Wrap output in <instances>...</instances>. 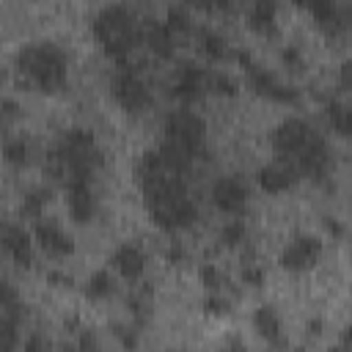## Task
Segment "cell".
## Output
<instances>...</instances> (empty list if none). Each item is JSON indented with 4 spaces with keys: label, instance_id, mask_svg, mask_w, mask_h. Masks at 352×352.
Returning a JSON list of instances; mask_svg holds the SVG:
<instances>
[{
    "label": "cell",
    "instance_id": "11",
    "mask_svg": "<svg viewBox=\"0 0 352 352\" xmlns=\"http://www.w3.org/2000/svg\"><path fill=\"white\" fill-rule=\"evenodd\" d=\"M209 198H212V204L220 214L245 217V212L250 206V187L239 173H226V176H217L212 182Z\"/></svg>",
    "mask_w": 352,
    "mask_h": 352
},
{
    "label": "cell",
    "instance_id": "14",
    "mask_svg": "<svg viewBox=\"0 0 352 352\" xmlns=\"http://www.w3.org/2000/svg\"><path fill=\"white\" fill-rule=\"evenodd\" d=\"M33 242L41 248L44 256L50 258H66L74 253V239L63 231L60 223L50 220V217H38L33 220Z\"/></svg>",
    "mask_w": 352,
    "mask_h": 352
},
{
    "label": "cell",
    "instance_id": "39",
    "mask_svg": "<svg viewBox=\"0 0 352 352\" xmlns=\"http://www.w3.org/2000/svg\"><path fill=\"white\" fill-rule=\"evenodd\" d=\"M322 226H324V231L330 234V239H344V226H341V220H336V217H324Z\"/></svg>",
    "mask_w": 352,
    "mask_h": 352
},
{
    "label": "cell",
    "instance_id": "29",
    "mask_svg": "<svg viewBox=\"0 0 352 352\" xmlns=\"http://www.w3.org/2000/svg\"><path fill=\"white\" fill-rule=\"evenodd\" d=\"M187 8H195L209 16H231L239 8V0H187Z\"/></svg>",
    "mask_w": 352,
    "mask_h": 352
},
{
    "label": "cell",
    "instance_id": "13",
    "mask_svg": "<svg viewBox=\"0 0 352 352\" xmlns=\"http://www.w3.org/2000/svg\"><path fill=\"white\" fill-rule=\"evenodd\" d=\"M66 212L77 226H88L99 214V190L96 182H72L63 187Z\"/></svg>",
    "mask_w": 352,
    "mask_h": 352
},
{
    "label": "cell",
    "instance_id": "26",
    "mask_svg": "<svg viewBox=\"0 0 352 352\" xmlns=\"http://www.w3.org/2000/svg\"><path fill=\"white\" fill-rule=\"evenodd\" d=\"M113 292H116V278H113L110 270H96V272H91L88 280H85V286H82V294H85L88 300H94V302H102V300L113 297Z\"/></svg>",
    "mask_w": 352,
    "mask_h": 352
},
{
    "label": "cell",
    "instance_id": "34",
    "mask_svg": "<svg viewBox=\"0 0 352 352\" xmlns=\"http://www.w3.org/2000/svg\"><path fill=\"white\" fill-rule=\"evenodd\" d=\"M19 116H22L19 102H14V99H0V129H8L11 124H16Z\"/></svg>",
    "mask_w": 352,
    "mask_h": 352
},
{
    "label": "cell",
    "instance_id": "33",
    "mask_svg": "<svg viewBox=\"0 0 352 352\" xmlns=\"http://www.w3.org/2000/svg\"><path fill=\"white\" fill-rule=\"evenodd\" d=\"M129 311H132V319H135L138 324H146V319L151 316V300H148V294H146V292L132 294V297H129Z\"/></svg>",
    "mask_w": 352,
    "mask_h": 352
},
{
    "label": "cell",
    "instance_id": "28",
    "mask_svg": "<svg viewBox=\"0 0 352 352\" xmlns=\"http://www.w3.org/2000/svg\"><path fill=\"white\" fill-rule=\"evenodd\" d=\"M217 242H220L223 248H228V250L248 245V226H245V220H242V217H231V220L220 228Z\"/></svg>",
    "mask_w": 352,
    "mask_h": 352
},
{
    "label": "cell",
    "instance_id": "15",
    "mask_svg": "<svg viewBox=\"0 0 352 352\" xmlns=\"http://www.w3.org/2000/svg\"><path fill=\"white\" fill-rule=\"evenodd\" d=\"M143 47L148 50V55L154 60L170 63V60H176L179 38L165 25V19H143Z\"/></svg>",
    "mask_w": 352,
    "mask_h": 352
},
{
    "label": "cell",
    "instance_id": "16",
    "mask_svg": "<svg viewBox=\"0 0 352 352\" xmlns=\"http://www.w3.org/2000/svg\"><path fill=\"white\" fill-rule=\"evenodd\" d=\"M0 248L6 250V256L22 267V270H30L33 261H36V248H33V234H28L22 226L16 223H8V226H0Z\"/></svg>",
    "mask_w": 352,
    "mask_h": 352
},
{
    "label": "cell",
    "instance_id": "44",
    "mask_svg": "<svg viewBox=\"0 0 352 352\" xmlns=\"http://www.w3.org/2000/svg\"><path fill=\"white\" fill-rule=\"evenodd\" d=\"M3 82H6V74H3V72H0V85H3Z\"/></svg>",
    "mask_w": 352,
    "mask_h": 352
},
{
    "label": "cell",
    "instance_id": "10",
    "mask_svg": "<svg viewBox=\"0 0 352 352\" xmlns=\"http://www.w3.org/2000/svg\"><path fill=\"white\" fill-rule=\"evenodd\" d=\"M297 8L308 11L316 22V28L324 33V38L330 41H341L346 38L349 30V6L344 0H289Z\"/></svg>",
    "mask_w": 352,
    "mask_h": 352
},
{
    "label": "cell",
    "instance_id": "23",
    "mask_svg": "<svg viewBox=\"0 0 352 352\" xmlns=\"http://www.w3.org/2000/svg\"><path fill=\"white\" fill-rule=\"evenodd\" d=\"M50 201H52V187L50 184L30 187L22 195V201H19V217L22 220H38V217H44V209L50 206Z\"/></svg>",
    "mask_w": 352,
    "mask_h": 352
},
{
    "label": "cell",
    "instance_id": "7",
    "mask_svg": "<svg viewBox=\"0 0 352 352\" xmlns=\"http://www.w3.org/2000/svg\"><path fill=\"white\" fill-rule=\"evenodd\" d=\"M110 94H113L116 104L129 116H140V113L151 110L154 91L146 77V63L143 60L118 63L110 77Z\"/></svg>",
    "mask_w": 352,
    "mask_h": 352
},
{
    "label": "cell",
    "instance_id": "12",
    "mask_svg": "<svg viewBox=\"0 0 352 352\" xmlns=\"http://www.w3.org/2000/svg\"><path fill=\"white\" fill-rule=\"evenodd\" d=\"M322 253H324V242L319 236H314V234H297L280 250L278 264L286 272H308V270H314L322 261Z\"/></svg>",
    "mask_w": 352,
    "mask_h": 352
},
{
    "label": "cell",
    "instance_id": "20",
    "mask_svg": "<svg viewBox=\"0 0 352 352\" xmlns=\"http://www.w3.org/2000/svg\"><path fill=\"white\" fill-rule=\"evenodd\" d=\"M250 322H253L256 336H258L264 344H270V346H283V344H286L283 319H280V314H278L272 305H258V308L253 311Z\"/></svg>",
    "mask_w": 352,
    "mask_h": 352
},
{
    "label": "cell",
    "instance_id": "24",
    "mask_svg": "<svg viewBox=\"0 0 352 352\" xmlns=\"http://www.w3.org/2000/svg\"><path fill=\"white\" fill-rule=\"evenodd\" d=\"M0 154H3V160H6L11 168L22 170V168H28L30 160H33V143H30L25 135H8V138L3 140Z\"/></svg>",
    "mask_w": 352,
    "mask_h": 352
},
{
    "label": "cell",
    "instance_id": "6",
    "mask_svg": "<svg viewBox=\"0 0 352 352\" xmlns=\"http://www.w3.org/2000/svg\"><path fill=\"white\" fill-rule=\"evenodd\" d=\"M19 80L38 94H58L69 82V55L55 41H28L14 55Z\"/></svg>",
    "mask_w": 352,
    "mask_h": 352
},
{
    "label": "cell",
    "instance_id": "37",
    "mask_svg": "<svg viewBox=\"0 0 352 352\" xmlns=\"http://www.w3.org/2000/svg\"><path fill=\"white\" fill-rule=\"evenodd\" d=\"M19 300V294H16V289L8 283V280H0V311L6 308V305H11V302H16Z\"/></svg>",
    "mask_w": 352,
    "mask_h": 352
},
{
    "label": "cell",
    "instance_id": "1",
    "mask_svg": "<svg viewBox=\"0 0 352 352\" xmlns=\"http://www.w3.org/2000/svg\"><path fill=\"white\" fill-rule=\"evenodd\" d=\"M135 179L140 187L146 214L160 231L179 234L195 226L201 209L190 187V173L165 162L157 148H148L138 160Z\"/></svg>",
    "mask_w": 352,
    "mask_h": 352
},
{
    "label": "cell",
    "instance_id": "41",
    "mask_svg": "<svg viewBox=\"0 0 352 352\" xmlns=\"http://www.w3.org/2000/svg\"><path fill=\"white\" fill-rule=\"evenodd\" d=\"M19 346H22V349H44V346H50V341H47L44 336H30V338H25Z\"/></svg>",
    "mask_w": 352,
    "mask_h": 352
},
{
    "label": "cell",
    "instance_id": "40",
    "mask_svg": "<svg viewBox=\"0 0 352 352\" xmlns=\"http://www.w3.org/2000/svg\"><path fill=\"white\" fill-rule=\"evenodd\" d=\"M47 280H50L52 286H58V289H72V286H74L72 275H66V272H58V270H55V272H50V275H47Z\"/></svg>",
    "mask_w": 352,
    "mask_h": 352
},
{
    "label": "cell",
    "instance_id": "35",
    "mask_svg": "<svg viewBox=\"0 0 352 352\" xmlns=\"http://www.w3.org/2000/svg\"><path fill=\"white\" fill-rule=\"evenodd\" d=\"M280 60H283V66L289 72H302V66H305V58H302V52L294 44H289V47L280 50Z\"/></svg>",
    "mask_w": 352,
    "mask_h": 352
},
{
    "label": "cell",
    "instance_id": "18",
    "mask_svg": "<svg viewBox=\"0 0 352 352\" xmlns=\"http://www.w3.org/2000/svg\"><path fill=\"white\" fill-rule=\"evenodd\" d=\"M245 11L248 28L261 36V38H275L278 36V0H242L239 3Z\"/></svg>",
    "mask_w": 352,
    "mask_h": 352
},
{
    "label": "cell",
    "instance_id": "8",
    "mask_svg": "<svg viewBox=\"0 0 352 352\" xmlns=\"http://www.w3.org/2000/svg\"><path fill=\"white\" fill-rule=\"evenodd\" d=\"M236 60L242 63L245 82H248V88H250L256 96H261V99H267V102H275V104H283V107H297V104L302 102L300 88L283 82L275 72H270L267 66H261L258 60H253V55H250L248 50L236 52Z\"/></svg>",
    "mask_w": 352,
    "mask_h": 352
},
{
    "label": "cell",
    "instance_id": "31",
    "mask_svg": "<svg viewBox=\"0 0 352 352\" xmlns=\"http://www.w3.org/2000/svg\"><path fill=\"white\" fill-rule=\"evenodd\" d=\"M201 280H204L206 292H226L228 294V289H231L228 275L220 267H214V264H204L201 267Z\"/></svg>",
    "mask_w": 352,
    "mask_h": 352
},
{
    "label": "cell",
    "instance_id": "27",
    "mask_svg": "<svg viewBox=\"0 0 352 352\" xmlns=\"http://www.w3.org/2000/svg\"><path fill=\"white\" fill-rule=\"evenodd\" d=\"M165 25L173 30V36L179 38V44H182L184 38H192L195 22H192V14H190V8H187L184 3H176V6L168 8V14H165Z\"/></svg>",
    "mask_w": 352,
    "mask_h": 352
},
{
    "label": "cell",
    "instance_id": "42",
    "mask_svg": "<svg viewBox=\"0 0 352 352\" xmlns=\"http://www.w3.org/2000/svg\"><path fill=\"white\" fill-rule=\"evenodd\" d=\"M187 258V253H184V248L179 245V242H173L170 248H168V261H173V264H182Z\"/></svg>",
    "mask_w": 352,
    "mask_h": 352
},
{
    "label": "cell",
    "instance_id": "17",
    "mask_svg": "<svg viewBox=\"0 0 352 352\" xmlns=\"http://www.w3.org/2000/svg\"><path fill=\"white\" fill-rule=\"evenodd\" d=\"M110 270L118 275V278H124V280H129V283H138L140 278H143V272H146V264H148V258H146V250L138 245V242H121L113 253H110Z\"/></svg>",
    "mask_w": 352,
    "mask_h": 352
},
{
    "label": "cell",
    "instance_id": "3",
    "mask_svg": "<svg viewBox=\"0 0 352 352\" xmlns=\"http://www.w3.org/2000/svg\"><path fill=\"white\" fill-rule=\"evenodd\" d=\"M104 170V151L96 135L85 126L63 129L55 143L44 151V173L52 184H72V182H99Z\"/></svg>",
    "mask_w": 352,
    "mask_h": 352
},
{
    "label": "cell",
    "instance_id": "22",
    "mask_svg": "<svg viewBox=\"0 0 352 352\" xmlns=\"http://www.w3.org/2000/svg\"><path fill=\"white\" fill-rule=\"evenodd\" d=\"M25 314L28 311H25L22 300H16L0 311V349H16L22 344Z\"/></svg>",
    "mask_w": 352,
    "mask_h": 352
},
{
    "label": "cell",
    "instance_id": "43",
    "mask_svg": "<svg viewBox=\"0 0 352 352\" xmlns=\"http://www.w3.org/2000/svg\"><path fill=\"white\" fill-rule=\"evenodd\" d=\"M77 346H99V338H96L94 333H88V330H85V333L80 336V341H77Z\"/></svg>",
    "mask_w": 352,
    "mask_h": 352
},
{
    "label": "cell",
    "instance_id": "9",
    "mask_svg": "<svg viewBox=\"0 0 352 352\" xmlns=\"http://www.w3.org/2000/svg\"><path fill=\"white\" fill-rule=\"evenodd\" d=\"M209 72L212 69H206L195 60L176 63L173 74H170V82H168L170 99H176L184 107H192V104L204 102V96H209Z\"/></svg>",
    "mask_w": 352,
    "mask_h": 352
},
{
    "label": "cell",
    "instance_id": "30",
    "mask_svg": "<svg viewBox=\"0 0 352 352\" xmlns=\"http://www.w3.org/2000/svg\"><path fill=\"white\" fill-rule=\"evenodd\" d=\"M239 80L223 69H212L209 72V94H217V96H236L239 94Z\"/></svg>",
    "mask_w": 352,
    "mask_h": 352
},
{
    "label": "cell",
    "instance_id": "2",
    "mask_svg": "<svg viewBox=\"0 0 352 352\" xmlns=\"http://www.w3.org/2000/svg\"><path fill=\"white\" fill-rule=\"evenodd\" d=\"M270 146L275 160H283L286 165H292L300 179L324 184L333 176L336 157L327 138L300 116L283 118L270 132Z\"/></svg>",
    "mask_w": 352,
    "mask_h": 352
},
{
    "label": "cell",
    "instance_id": "5",
    "mask_svg": "<svg viewBox=\"0 0 352 352\" xmlns=\"http://www.w3.org/2000/svg\"><path fill=\"white\" fill-rule=\"evenodd\" d=\"M91 33L99 50L116 60V66L129 63L143 47V16L124 3H110L91 19Z\"/></svg>",
    "mask_w": 352,
    "mask_h": 352
},
{
    "label": "cell",
    "instance_id": "32",
    "mask_svg": "<svg viewBox=\"0 0 352 352\" xmlns=\"http://www.w3.org/2000/svg\"><path fill=\"white\" fill-rule=\"evenodd\" d=\"M201 305H204V314H209V316H228L231 314V297L226 292H206Z\"/></svg>",
    "mask_w": 352,
    "mask_h": 352
},
{
    "label": "cell",
    "instance_id": "21",
    "mask_svg": "<svg viewBox=\"0 0 352 352\" xmlns=\"http://www.w3.org/2000/svg\"><path fill=\"white\" fill-rule=\"evenodd\" d=\"M192 41H195L198 52L204 55V60H209V63H223L231 58V47L226 41V36H220L217 30H212L206 25H195Z\"/></svg>",
    "mask_w": 352,
    "mask_h": 352
},
{
    "label": "cell",
    "instance_id": "19",
    "mask_svg": "<svg viewBox=\"0 0 352 352\" xmlns=\"http://www.w3.org/2000/svg\"><path fill=\"white\" fill-rule=\"evenodd\" d=\"M256 182H258V187H261L267 195H283V192L294 190L302 179H300L297 170H294L292 165H286L283 160H272V162H267V165L258 168Z\"/></svg>",
    "mask_w": 352,
    "mask_h": 352
},
{
    "label": "cell",
    "instance_id": "36",
    "mask_svg": "<svg viewBox=\"0 0 352 352\" xmlns=\"http://www.w3.org/2000/svg\"><path fill=\"white\" fill-rule=\"evenodd\" d=\"M113 336L124 344V346H135L138 344V336H135V330L132 327H124V324H116L113 327Z\"/></svg>",
    "mask_w": 352,
    "mask_h": 352
},
{
    "label": "cell",
    "instance_id": "4",
    "mask_svg": "<svg viewBox=\"0 0 352 352\" xmlns=\"http://www.w3.org/2000/svg\"><path fill=\"white\" fill-rule=\"evenodd\" d=\"M157 151L165 162L192 176L195 165L209 154L206 121L192 107H184V104L168 110V116L162 118V138Z\"/></svg>",
    "mask_w": 352,
    "mask_h": 352
},
{
    "label": "cell",
    "instance_id": "38",
    "mask_svg": "<svg viewBox=\"0 0 352 352\" xmlns=\"http://www.w3.org/2000/svg\"><path fill=\"white\" fill-rule=\"evenodd\" d=\"M338 88H341V94H346V91L352 88V63H349V60L341 63V72H338Z\"/></svg>",
    "mask_w": 352,
    "mask_h": 352
},
{
    "label": "cell",
    "instance_id": "25",
    "mask_svg": "<svg viewBox=\"0 0 352 352\" xmlns=\"http://www.w3.org/2000/svg\"><path fill=\"white\" fill-rule=\"evenodd\" d=\"M322 110H324V118L330 124V129L338 135V138H349V104L338 96H324L322 99Z\"/></svg>",
    "mask_w": 352,
    "mask_h": 352
}]
</instances>
